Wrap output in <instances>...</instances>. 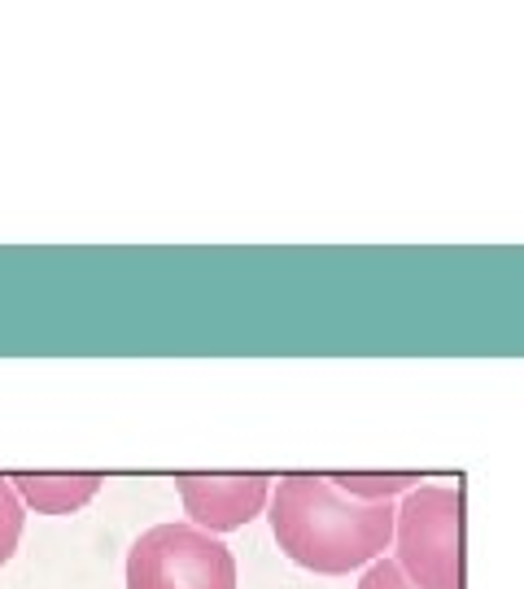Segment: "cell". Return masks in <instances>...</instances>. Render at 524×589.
Listing matches in <instances>:
<instances>
[{
	"label": "cell",
	"instance_id": "6",
	"mask_svg": "<svg viewBox=\"0 0 524 589\" xmlns=\"http://www.w3.org/2000/svg\"><path fill=\"white\" fill-rule=\"evenodd\" d=\"M328 485L341 489V494L354 502H398L420 485V476H407V472H398V476H328Z\"/></svg>",
	"mask_w": 524,
	"mask_h": 589
},
{
	"label": "cell",
	"instance_id": "2",
	"mask_svg": "<svg viewBox=\"0 0 524 589\" xmlns=\"http://www.w3.org/2000/svg\"><path fill=\"white\" fill-rule=\"evenodd\" d=\"M393 563L411 589H463V489L415 485L393 515Z\"/></svg>",
	"mask_w": 524,
	"mask_h": 589
},
{
	"label": "cell",
	"instance_id": "5",
	"mask_svg": "<svg viewBox=\"0 0 524 589\" xmlns=\"http://www.w3.org/2000/svg\"><path fill=\"white\" fill-rule=\"evenodd\" d=\"M22 507L44 515H75L101 494V476H9Z\"/></svg>",
	"mask_w": 524,
	"mask_h": 589
},
{
	"label": "cell",
	"instance_id": "8",
	"mask_svg": "<svg viewBox=\"0 0 524 589\" xmlns=\"http://www.w3.org/2000/svg\"><path fill=\"white\" fill-rule=\"evenodd\" d=\"M359 589H411V585H407V576L398 572V563H393V559H376L372 568L363 572Z\"/></svg>",
	"mask_w": 524,
	"mask_h": 589
},
{
	"label": "cell",
	"instance_id": "4",
	"mask_svg": "<svg viewBox=\"0 0 524 589\" xmlns=\"http://www.w3.org/2000/svg\"><path fill=\"white\" fill-rule=\"evenodd\" d=\"M188 524L219 537L258 520L271 502V476H175Z\"/></svg>",
	"mask_w": 524,
	"mask_h": 589
},
{
	"label": "cell",
	"instance_id": "3",
	"mask_svg": "<svg viewBox=\"0 0 524 589\" xmlns=\"http://www.w3.org/2000/svg\"><path fill=\"white\" fill-rule=\"evenodd\" d=\"M127 589H236V559L193 524H158L127 550Z\"/></svg>",
	"mask_w": 524,
	"mask_h": 589
},
{
	"label": "cell",
	"instance_id": "7",
	"mask_svg": "<svg viewBox=\"0 0 524 589\" xmlns=\"http://www.w3.org/2000/svg\"><path fill=\"white\" fill-rule=\"evenodd\" d=\"M22 524H27L22 498L14 494V485L0 476V568L14 559V550H18V542H22Z\"/></svg>",
	"mask_w": 524,
	"mask_h": 589
},
{
	"label": "cell",
	"instance_id": "1",
	"mask_svg": "<svg viewBox=\"0 0 524 589\" xmlns=\"http://www.w3.org/2000/svg\"><path fill=\"white\" fill-rule=\"evenodd\" d=\"M271 537L297 568L315 576H350L372 568L393 546L398 502H354L328 476H284L267 502Z\"/></svg>",
	"mask_w": 524,
	"mask_h": 589
}]
</instances>
